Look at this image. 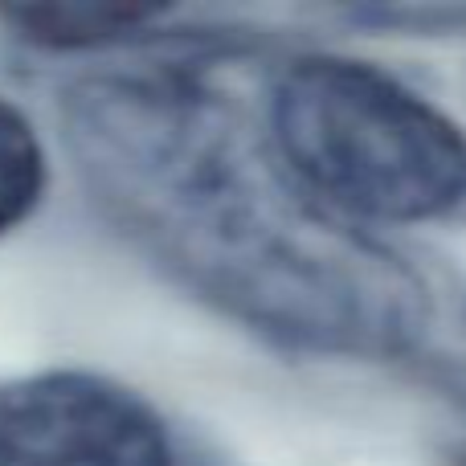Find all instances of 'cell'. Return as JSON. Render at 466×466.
<instances>
[{
    "label": "cell",
    "instance_id": "8992f818",
    "mask_svg": "<svg viewBox=\"0 0 466 466\" xmlns=\"http://www.w3.org/2000/svg\"><path fill=\"white\" fill-rule=\"evenodd\" d=\"M462 466H466V459H462Z\"/></svg>",
    "mask_w": 466,
    "mask_h": 466
},
{
    "label": "cell",
    "instance_id": "7a4b0ae2",
    "mask_svg": "<svg viewBox=\"0 0 466 466\" xmlns=\"http://www.w3.org/2000/svg\"><path fill=\"white\" fill-rule=\"evenodd\" d=\"M262 127L290 177L352 226L466 221V127L364 57H287Z\"/></svg>",
    "mask_w": 466,
    "mask_h": 466
},
{
    "label": "cell",
    "instance_id": "277c9868",
    "mask_svg": "<svg viewBox=\"0 0 466 466\" xmlns=\"http://www.w3.org/2000/svg\"><path fill=\"white\" fill-rule=\"evenodd\" d=\"M0 21L13 25L16 37L41 49H103L156 29L160 13L106 5H16L0 8Z\"/></svg>",
    "mask_w": 466,
    "mask_h": 466
},
{
    "label": "cell",
    "instance_id": "6da1fadb",
    "mask_svg": "<svg viewBox=\"0 0 466 466\" xmlns=\"http://www.w3.org/2000/svg\"><path fill=\"white\" fill-rule=\"evenodd\" d=\"M62 119L115 229L226 319L331 360H393L430 336L426 279L323 209L209 82L164 66L95 74Z\"/></svg>",
    "mask_w": 466,
    "mask_h": 466
},
{
    "label": "cell",
    "instance_id": "5b68a950",
    "mask_svg": "<svg viewBox=\"0 0 466 466\" xmlns=\"http://www.w3.org/2000/svg\"><path fill=\"white\" fill-rule=\"evenodd\" d=\"M46 193V147L33 123L0 98V238L16 229Z\"/></svg>",
    "mask_w": 466,
    "mask_h": 466
},
{
    "label": "cell",
    "instance_id": "3957f363",
    "mask_svg": "<svg viewBox=\"0 0 466 466\" xmlns=\"http://www.w3.org/2000/svg\"><path fill=\"white\" fill-rule=\"evenodd\" d=\"M0 466H177L152 401L98 372L0 380Z\"/></svg>",
    "mask_w": 466,
    "mask_h": 466
}]
</instances>
